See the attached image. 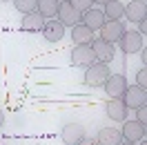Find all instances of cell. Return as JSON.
Wrapping results in <instances>:
<instances>
[{
  "label": "cell",
  "instance_id": "cell-1",
  "mask_svg": "<svg viewBox=\"0 0 147 145\" xmlns=\"http://www.w3.org/2000/svg\"><path fill=\"white\" fill-rule=\"evenodd\" d=\"M107 76H109L107 63H98V60H96V63H92L87 67L83 81H85V85H89V87H100L102 83L107 81Z\"/></svg>",
  "mask_w": 147,
  "mask_h": 145
},
{
  "label": "cell",
  "instance_id": "cell-2",
  "mask_svg": "<svg viewBox=\"0 0 147 145\" xmlns=\"http://www.w3.org/2000/svg\"><path fill=\"white\" fill-rule=\"evenodd\" d=\"M120 100L125 103V107H127V109L143 107V105H147V89L138 87V85H134V87H127V89L123 91Z\"/></svg>",
  "mask_w": 147,
  "mask_h": 145
},
{
  "label": "cell",
  "instance_id": "cell-3",
  "mask_svg": "<svg viewBox=\"0 0 147 145\" xmlns=\"http://www.w3.org/2000/svg\"><path fill=\"white\" fill-rule=\"evenodd\" d=\"M118 47L123 49V54H136L145 47V36L138 31H125L118 40Z\"/></svg>",
  "mask_w": 147,
  "mask_h": 145
},
{
  "label": "cell",
  "instance_id": "cell-4",
  "mask_svg": "<svg viewBox=\"0 0 147 145\" xmlns=\"http://www.w3.org/2000/svg\"><path fill=\"white\" fill-rule=\"evenodd\" d=\"M125 125L120 129V134H123V141H129V143H138V141H143L147 134V127L143 123H138V121H123Z\"/></svg>",
  "mask_w": 147,
  "mask_h": 145
},
{
  "label": "cell",
  "instance_id": "cell-5",
  "mask_svg": "<svg viewBox=\"0 0 147 145\" xmlns=\"http://www.w3.org/2000/svg\"><path fill=\"white\" fill-rule=\"evenodd\" d=\"M80 16H83V14L74 9L71 5H69V0H60V2H58V14H56V18L60 20L65 27L78 25V22H80Z\"/></svg>",
  "mask_w": 147,
  "mask_h": 145
},
{
  "label": "cell",
  "instance_id": "cell-6",
  "mask_svg": "<svg viewBox=\"0 0 147 145\" xmlns=\"http://www.w3.org/2000/svg\"><path fill=\"white\" fill-rule=\"evenodd\" d=\"M92 63H96V54H94L92 45H76L71 49V65L89 67Z\"/></svg>",
  "mask_w": 147,
  "mask_h": 145
},
{
  "label": "cell",
  "instance_id": "cell-7",
  "mask_svg": "<svg viewBox=\"0 0 147 145\" xmlns=\"http://www.w3.org/2000/svg\"><path fill=\"white\" fill-rule=\"evenodd\" d=\"M102 87H105V91L109 94L111 98H120L123 91L127 89V78L123 74H109L107 81L102 83Z\"/></svg>",
  "mask_w": 147,
  "mask_h": 145
},
{
  "label": "cell",
  "instance_id": "cell-8",
  "mask_svg": "<svg viewBox=\"0 0 147 145\" xmlns=\"http://www.w3.org/2000/svg\"><path fill=\"white\" fill-rule=\"evenodd\" d=\"M123 34H125V27L120 20H105L100 27V38L107 43H118Z\"/></svg>",
  "mask_w": 147,
  "mask_h": 145
},
{
  "label": "cell",
  "instance_id": "cell-9",
  "mask_svg": "<svg viewBox=\"0 0 147 145\" xmlns=\"http://www.w3.org/2000/svg\"><path fill=\"white\" fill-rule=\"evenodd\" d=\"M92 49H94V54H96L98 63H107V65L111 63V58H114V43H107L102 38H94Z\"/></svg>",
  "mask_w": 147,
  "mask_h": 145
},
{
  "label": "cell",
  "instance_id": "cell-10",
  "mask_svg": "<svg viewBox=\"0 0 147 145\" xmlns=\"http://www.w3.org/2000/svg\"><path fill=\"white\" fill-rule=\"evenodd\" d=\"M42 36H45V40H49V43H58V40H63L65 25L58 18L45 20V25H42Z\"/></svg>",
  "mask_w": 147,
  "mask_h": 145
},
{
  "label": "cell",
  "instance_id": "cell-11",
  "mask_svg": "<svg viewBox=\"0 0 147 145\" xmlns=\"http://www.w3.org/2000/svg\"><path fill=\"white\" fill-rule=\"evenodd\" d=\"M85 136V127L78 125V123H69V125L63 127V132H60V138H63L65 145H78L83 141Z\"/></svg>",
  "mask_w": 147,
  "mask_h": 145
},
{
  "label": "cell",
  "instance_id": "cell-12",
  "mask_svg": "<svg viewBox=\"0 0 147 145\" xmlns=\"http://www.w3.org/2000/svg\"><path fill=\"white\" fill-rule=\"evenodd\" d=\"M123 16H127V20H131V22L143 20L147 16V0H131L123 9Z\"/></svg>",
  "mask_w": 147,
  "mask_h": 145
},
{
  "label": "cell",
  "instance_id": "cell-13",
  "mask_svg": "<svg viewBox=\"0 0 147 145\" xmlns=\"http://www.w3.org/2000/svg\"><path fill=\"white\" fill-rule=\"evenodd\" d=\"M105 109H107V116H109L111 121H116V123H123V121L127 118V107H125V103H123L120 98L107 100Z\"/></svg>",
  "mask_w": 147,
  "mask_h": 145
},
{
  "label": "cell",
  "instance_id": "cell-14",
  "mask_svg": "<svg viewBox=\"0 0 147 145\" xmlns=\"http://www.w3.org/2000/svg\"><path fill=\"white\" fill-rule=\"evenodd\" d=\"M42 25H45V18L38 14V11H31V14H25L22 20H20V29L22 31H42Z\"/></svg>",
  "mask_w": 147,
  "mask_h": 145
},
{
  "label": "cell",
  "instance_id": "cell-15",
  "mask_svg": "<svg viewBox=\"0 0 147 145\" xmlns=\"http://www.w3.org/2000/svg\"><path fill=\"white\" fill-rule=\"evenodd\" d=\"M96 143L98 145H120L123 143V134L120 129H114V127H102L98 136H96Z\"/></svg>",
  "mask_w": 147,
  "mask_h": 145
},
{
  "label": "cell",
  "instance_id": "cell-16",
  "mask_svg": "<svg viewBox=\"0 0 147 145\" xmlns=\"http://www.w3.org/2000/svg\"><path fill=\"white\" fill-rule=\"evenodd\" d=\"M71 40L76 43V45H92L94 31L87 27V25L78 22V25H74V27H71Z\"/></svg>",
  "mask_w": 147,
  "mask_h": 145
},
{
  "label": "cell",
  "instance_id": "cell-17",
  "mask_svg": "<svg viewBox=\"0 0 147 145\" xmlns=\"http://www.w3.org/2000/svg\"><path fill=\"white\" fill-rule=\"evenodd\" d=\"M80 22L87 25V27L96 31V29L102 27V22H105V16H102V9H87L83 11V16H80Z\"/></svg>",
  "mask_w": 147,
  "mask_h": 145
},
{
  "label": "cell",
  "instance_id": "cell-18",
  "mask_svg": "<svg viewBox=\"0 0 147 145\" xmlns=\"http://www.w3.org/2000/svg\"><path fill=\"white\" fill-rule=\"evenodd\" d=\"M123 9H125V5L120 0H109V2L102 5V16H105V20H120Z\"/></svg>",
  "mask_w": 147,
  "mask_h": 145
},
{
  "label": "cell",
  "instance_id": "cell-19",
  "mask_svg": "<svg viewBox=\"0 0 147 145\" xmlns=\"http://www.w3.org/2000/svg\"><path fill=\"white\" fill-rule=\"evenodd\" d=\"M58 2H60V0H38L36 11H38V14H40L45 20L56 18V14H58Z\"/></svg>",
  "mask_w": 147,
  "mask_h": 145
},
{
  "label": "cell",
  "instance_id": "cell-20",
  "mask_svg": "<svg viewBox=\"0 0 147 145\" xmlns=\"http://www.w3.org/2000/svg\"><path fill=\"white\" fill-rule=\"evenodd\" d=\"M36 5H38V0H13V7H16L20 14H31V11H36Z\"/></svg>",
  "mask_w": 147,
  "mask_h": 145
},
{
  "label": "cell",
  "instance_id": "cell-21",
  "mask_svg": "<svg viewBox=\"0 0 147 145\" xmlns=\"http://www.w3.org/2000/svg\"><path fill=\"white\" fill-rule=\"evenodd\" d=\"M69 5H71L74 9L76 11H80V14H83V11H87V9H92V0H69Z\"/></svg>",
  "mask_w": 147,
  "mask_h": 145
},
{
  "label": "cell",
  "instance_id": "cell-22",
  "mask_svg": "<svg viewBox=\"0 0 147 145\" xmlns=\"http://www.w3.org/2000/svg\"><path fill=\"white\" fill-rule=\"evenodd\" d=\"M136 85H138V87H143V89H147V69H145V67L136 74Z\"/></svg>",
  "mask_w": 147,
  "mask_h": 145
},
{
  "label": "cell",
  "instance_id": "cell-23",
  "mask_svg": "<svg viewBox=\"0 0 147 145\" xmlns=\"http://www.w3.org/2000/svg\"><path fill=\"white\" fill-rule=\"evenodd\" d=\"M136 121L143 123V125H147V107L145 105H143V107H136Z\"/></svg>",
  "mask_w": 147,
  "mask_h": 145
},
{
  "label": "cell",
  "instance_id": "cell-24",
  "mask_svg": "<svg viewBox=\"0 0 147 145\" xmlns=\"http://www.w3.org/2000/svg\"><path fill=\"white\" fill-rule=\"evenodd\" d=\"M136 25H138V29H136V31H138V34H143V36H145V31H147V18L138 20Z\"/></svg>",
  "mask_w": 147,
  "mask_h": 145
},
{
  "label": "cell",
  "instance_id": "cell-25",
  "mask_svg": "<svg viewBox=\"0 0 147 145\" xmlns=\"http://www.w3.org/2000/svg\"><path fill=\"white\" fill-rule=\"evenodd\" d=\"M78 145H98V143H96V138H87V136H83V141H80Z\"/></svg>",
  "mask_w": 147,
  "mask_h": 145
},
{
  "label": "cell",
  "instance_id": "cell-26",
  "mask_svg": "<svg viewBox=\"0 0 147 145\" xmlns=\"http://www.w3.org/2000/svg\"><path fill=\"white\" fill-rule=\"evenodd\" d=\"M5 125V114H2V112H0V127Z\"/></svg>",
  "mask_w": 147,
  "mask_h": 145
},
{
  "label": "cell",
  "instance_id": "cell-27",
  "mask_svg": "<svg viewBox=\"0 0 147 145\" xmlns=\"http://www.w3.org/2000/svg\"><path fill=\"white\" fill-rule=\"evenodd\" d=\"M92 2H96V5H105V2H109V0H92Z\"/></svg>",
  "mask_w": 147,
  "mask_h": 145
},
{
  "label": "cell",
  "instance_id": "cell-28",
  "mask_svg": "<svg viewBox=\"0 0 147 145\" xmlns=\"http://www.w3.org/2000/svg\"><path fill=\"white\" fill-rule=\"evenodd\" d=\"M120 145H136V143H129V141H123Z\"/></svg>",
  "mask_w": 147,
  "mask_h": 145
},
{
  "label": "cell",
  "instance_id": "cell-29",
  "mask_svg": "<svg viewBox=\"0 0 147 145\" xmlns=\"http://www.w3.org/2000/svg\"><path fill=\"white\" fill-rule=\"evenodd\" d=\"M138 145H147V143H145V138H143V141H138Z\"/></svg>",
  "mask_w": 147,
  "mask_h": 145
},
{
  "label": "cell",
  "instance_id": "cell-30",
  "mask_svg": "<svg viewBox=\"0 0 147 145\" xmlns=\"http://www.w3.org/2000/svg\"><path fill=\"white\" fill-rule=\"evenodd\" d=\"M0 2H7V0H0Z\"/></svg>",
  "mask_w": 147,
  "mask_h": 145
}]
</instances>
